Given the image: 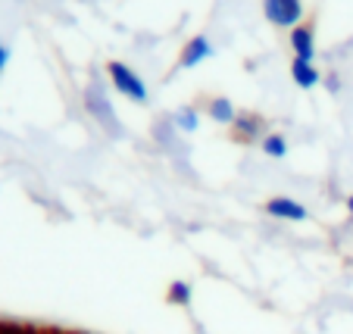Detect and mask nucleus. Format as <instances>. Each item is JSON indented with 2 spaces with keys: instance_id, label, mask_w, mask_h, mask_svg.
Returning a JSON list of instances; mask_svg holds the SVG:
<instances>
[{
  "instance_id": "obj_1",
  "label": "nucleus",
  "mask_w": 353,
  "mask_h": 334,
  "mask_svg": "<svg viewBox=\"0 0 353 334\" xmlns=\"http://www.w3.org/2000/svg\"><path fill=\"white\" fill-rule=\"evenodd\" d=\"M85 109L91 113V119L97 122L103 132L110 134V138H122V128H119V116H116L113 103H110V97L103 94V87L91 85L85 91Z\"/></svg>"
},
{
  "instance_id": "obj_2",
  "label": "nucleus",
  "mask_w": 353,
  "mask_h": 334,
  "mask_svg": "<svg viewBox=\"0 0 353 334\" xmlns=\"http://www.w3.org/2000/svg\"><path fill=\"white\" fill-rule=\"evenodd\" d=\"M107 75H110V81H113V87L122 94V97H125V101H132V103H147L150 91H147L144 79H141V75L134 72L132 66H125V63L113 60V63L107 66Z\"/></svg>"
},
{
  "instance_id": "obj_3",
  "label": "nucleus",
  "mask_w": 353,
  "mask_h": 334,
  "mask_svg": "<svg viewBox=\"0 0 353 334\" xmlns=\"http://www.w3.org/2000/svg\"><path fill=\"white\" fill-rule=\"evenodd\" d=\"M263 16L275 28H294L303 19V0H263Z\"/></svg>"
},
{
  "instance_id": "obj_4",
  "label": "nucleus",
  "mask_w": 353,
  "mask_h": 334,
  "mask_svg": "<svg viewBox=\"0 0 353 334\" xmlns=\"http://www.w3.org/2000/svg\"><path fill=\"white\" fill-rule=\"evenodd\" d=\"M213 56V44H210L207 34H194L185 47H181V56H179V66L181 69H197L200 63H207Z\"/></svg>"
},
{
  "instance_id": "obj_5",
  "label": "nucleus",
  "mask_w": 353,
  "mask_h": 334,
  "mask_svg": "<svg viewBox=\"0 0 353 334\" xmlns=\"http://www.w3.org/2000/svg\"><path fill=\"white\" fill-rule=\"evenodd\" d=\"M291 50H294V60H303V63L316 60V32H313V25L300 22V25L291 28Z\"/></svg>"
},
{
  "instance_id": "obj_6",
  "label": "nucleus",
  "mask_w": 353,
  "mask_h": 334,
  "mask_svg": "<svg viewBox=\"0 0 353 334\" xmlns=\"http://www.w3.org/2000/svg\"><path fill=\"white\" fill-rule=\"evenodd\" d=\"M263 116H256V113H238V119H234V125H232V134H234V140L238 144H250V140H263L266 134H263Z\"/></svg>"
},
{
  "instance_id": "obj_7",
  "label": "nucleus",
  "mask_w": 353,
  "mask_h": 334,
  "mask_svg": "<svg viewBox=\"0 0 353 334\" xmlns=\"http://www.w3.org/2000/svg\"><path fill=\"white\" fill-rule=\"evenodd\" d=\"M266 213L281 222H303L310 216L307 207L300 200H294V197H272V200H266Z\"/></svg>"
},
{
  "instance_id": "obj_8",
  "label": "nucleus",
  "mask_w": 353,
  "mask_h": 334,
  "mask_svg": "<svg viewBox=\"0 0 353 334\" xmlns=\"http://www.w3.org/2000/svg\"><path fill=\"white\" fill-rule=\"evenodd\" d=\"M291 79H294V85H297V87H303V91H313V87L322 81V72L316 69V63L291 60Z\"/></svg>"
},
{
  "instance_id": "obj_9",
  "label": "nucleus",
  "mask_w": 353,
  "mask_h": 334,
  "mask_svg": "<svg viewBox=\"0 0 353 334\" xmlns=\"http://www.w3.org/2000/svg\"><path fill=\"white\" fill-rule=\"evenodd\" d=\"M207 116L216 122V125H234V119H238V109H234V103L228 101V97H213V101L207 103Z\"/></svg>"
},
{
  "instance_id": "obj_10",
  "label": "nucleus",
  "mask_w": 353,
  "mask_h": 334,
  "mask_svg": "<svg viewBox=\"0 0 353 334\" xmlns=\"http://www.w3.org/2000/svg\"><path fill=\"white\" fill-rule=\"evenodd\" d=\"M166 300L172 303V306H191L194 300V288L188 284V281H172L166 291Z\"/></svg>"
},
{
  "instance_id": "obj_11",
  "label": "nucleus",
  "mask_w": 353,
  "mask_h": 334,
  "mask_svg": "<svg viewBox=\"0 0 353 334\" xmlns=\"http://www.w3.org/2000/svg\"><path fill=\"white\" fill-rule=\"evenodd\" d=\"M172 125H179L185 134H191V132H197V125H200V113L194 107H179L172 113Z\"/></svg>"
},
{
  "instance_id": "obj_12",
  "label": "nucleus",
  "mask_w": 353,
  "mask_h": 334,
  "mask_svg": "<svg viewBox=\"0 0 353 334\" xmlns=\"http://www.w3.org/2000/svg\"><path fill=\"white\" fill-rule=\"evenodd\" d=\"M260 147H263V154H266L269 160H285V156H288L285 134H266V138L260 140Z\"/></svg>"
},
{
  "instance_id": "obj_13",
  "label": "nucleus",
  "mask_w": 353,
  "mask_h": 334,
  "mask_svg": "<svg viewBox=\"0 0 353 334\" xmlns=\"http://www.w3.org/2000/svg\"><path fill=\"white\" fill-rule=\"evenodd\" d=\"M0 334H44V328L19 325V322H0Z\"/></svg>"
},
{
  "instance_id": "obj_14",
  "label": "nucleus",
  "mask_w": 353,
  "mask_h": 334,
  "mask_svg": "<svg viewBox=\"0 0 353 334\" xmlns=\"http://www.w3.org/2000/svg\"><path fill=\"white\" fill-rule=\"evenodd\" d=\"M7 63H10V47L0 41V75L7 72Z\"/></svg>"
},
{
  "instance_id": "obj_15",
  "label": "nucleus",
  "mask_w": 353,
  "mask_h": 334,
  "mask_svg": "<svg viewBox=\"0 0 353 334\" xmlns=\"http://www.w3.org/2000/svg\"><path fill=\"white\" fill-rule=\"evenodd\" d=\"M347 209H350V216H353V194L347 197Z\"/></svg>"
},
{
  "instance_id": "obj_16",
  "label": "nucleus",
  "mask_w": 353,
  "mask_h": 334,
  "mask_svg": "<svg viewBox=\"0 0 353 334\" xmlns=\"http://www.w3.org/2000/svg\"><path fill=\"white\" fill-rule=\"evenodd\" d=\"M54 334H79V331H60V328H54Z\"/></svg>"
}]
</instances>
